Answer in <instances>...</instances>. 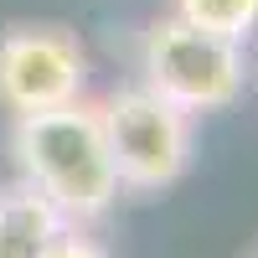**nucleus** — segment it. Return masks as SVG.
Segmentation results:
<instances>
[{
	"mask_svg": "<svg viewBox=\"0 0 258 258\" xmlns=\"http://www.w3.org/2000/svg\"><path fill=\"white\" fill-rule=\"evenodd\" d=\"M11 160L21 186L47 197L68 222H98L119 202V170L103 140L98 103L78 98L62 109L16 114L11 119Z\"/></svg>",
	"mask_w": 258,
	"mask_h": 258,
	"instance_id": "1",
	"label": "nucleus"
},
{
	"mask_svg": "<svg viewBox=\"0 0 258 258\" xmlns=\"http://www.w3.org/2000/svg\"><path fill=\"white\" fill-rule=\"evenodd\" d=\"M140 83L191 119L217 114L248 88V47L181 16H160L140 41Z\"/></svg>",
	"mask_w": 258,
	"mask_h": 258,
	"instance_id": "2",
	"label": "nucleus"
},
{
	"mask_svg": "<svg viewBox=\"0 0 258 258\" xmlns=\"http://www.w3.org/2000/svg\"><path fill=\"white\" fill-rule=\"evenodd\" d=\"M103 140L119 170V191L135 197H155L170 191L197 155V119L181 114L176 103H165L160 93H150L145 83H124L98 103Z\"/></svg>",
	"mask_w": 258,
	"mask_h": 258,
	"instance_id": "3",
	"label": "nucleus"
},
{
	"mask_svg": "<svg viewBox=\"0 0 258 258\" xmlns=\"http://www.w3.org/2000/svg\"><path fill=\"white\" fill-rule=\"evenodd\" d=\"M88 93V52L57 21H16L0 31V103L16 114L62 109Z\"/></svg>",
	"mask_w": 258,
	"mask_h": 258,
	"instance_id": "4",
	"label": "nucleus"
},
{
	"mask_svg": "<svg viewBox=\"0 0 258 258\" xmlns=\"http://www.w3.org/2000/svg\"><path fill=\"white\" fill-rule=\"evenodd\" d=\"M62 227H68V217L31 186L16 181L0 191V258H41Z\"/></svg>",
	"mask_w": 258,
	"mask_h": 258,
	"instance_id": "5",
	"label": "nucleus"
},
{
	"mask_svg": "<svg viewBox=\"0 0 258 258\" xmlns=\"http://www.w3.org/2000/svg\"><path fill=\"white\" fill-rule=\"evenodd\" d=\"M170 16L217 31L227 41H243V47L258 36V0H170Z\"/></svg>",
	"mask_w": 258,
	"mask_h": 258,
	"instance_id": "6",
	"label": "nucleus"
},
{
	"mask_svg": "<svg viewBox=\"0 0 258 258\" xmlns=\"http://www.w3.org/2000/svg\"><path fill=\"white\" fill-rule=\"evenodd\" d=\"M41 258H109V253H103V243H93L78 222H68V227L47 243V253H41Z\"/></svg>",
	"mask_w": 258,
	"mask_h": 258,
	"instance_id": "7",
	"label": "nucleus"
}]
</instances>
